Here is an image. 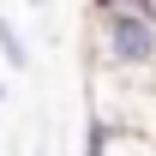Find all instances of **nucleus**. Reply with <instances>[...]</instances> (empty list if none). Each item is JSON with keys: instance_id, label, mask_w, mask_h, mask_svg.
Segmentation results:
<instances>
[{"instance_id": "f257e3e1", "label": "nucleus", "mask_w": 156, "mask_h": 156, "mask_svg": "<svg viewBox=\"0 0 156 156\" xmlns=\"http://www.w3.org/2000/svg\"><path fill=\"white\" fill-rule=\"evenodd\" d=\"M96 24V60L108 72H156V24H150V6L138 0H114V6H96L90 12Z\"/></svg>"}]
</instances>
